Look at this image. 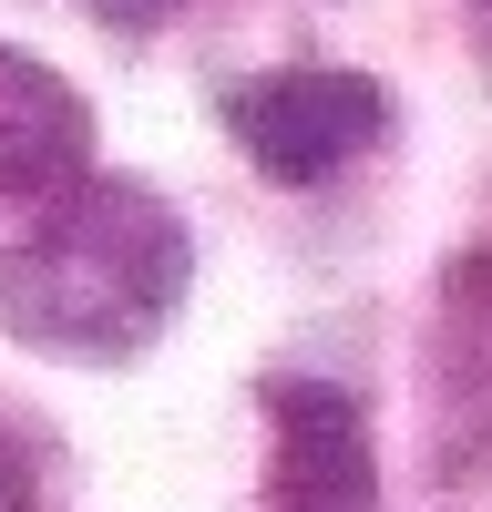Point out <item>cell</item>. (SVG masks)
Masks as SVG:
<instances>
[{
	"instance_id": "1",
	"label": "cell",
	"mask_w": 492,
	"mask_h": 512,
	"mask_svg": "<svg viewBox=\"0 0 492 512\" xmlns=\"http://www.w3.org/2000/svg\"><path fill=\"white\" fill-rule=\"evenodd\" d=\"M195 236L175 195L144 175H72L11 256H0V328L41 359L72 369H123L144 359L185 308Z\"/></svg>"
},
{
	"instance_id": "6",
	"label": "cell",
	"mask_w": 492,
	"mask_h": 512,
	"mask_svg": "<svg viewBox=\"0 0 492 512\" xmlns=\"http://www.w3.org/2000/svg\"><path fill=\"white\" fill-rule=\"evenodd\" d=\"M82 11H93L103 31H164V21H175V0H82Z\"/></svg>"
},
{
	"instance_id": "2",
	"label": "cell",
	"mask_w": 492,
	"mask_h": 512,
	"mask_svg": "<svg viewBox=\"0 0 492 512\" xmlns=\"http://www.w3.org/2000/svg\"><path fill=\"white\" fill-rule=\"evenodd\" d=\"M226 134L267 185H328L390 144V93L349 62H287L226 93Z\"/></svg>"
},
{
	"instance_id": "4",
	"label": "cell",
	"mask_w": 492,
	"mask_h": 512,
	"mask_svg": "<svg viewBox=\"0 0 492 512\" xmlns=\"http://www.w3.org/2000/svg\"><path fill=\"white\" fill-rule=\"evenodd\" d=\"M72 175H93V103H82L41 52L0 41V195L41 205Z\"/></svg>"
},
{
	"instance_id": "5",
	"label": "cell",
	"mask_w": 492,
	"mask_h": 512,
	"mask_svg": "<svg viewBox=\"0 0 492 512\" xmlns=\"http://www.w3.org/2000/svg\"><path fill=\"white\" fill-rule=\"evenodd\" d=\"M31 502H41V451L0 420V512H31Z\"/></svg>"
},
{
	"instance_id": "3",
	"label": "cell",
	"mask_w": 492,
	"mask_h": 512,
	"mask_svg": "<svg viewBox=\"0 0 492 512\" xmlns=\"http://www.w3.org/2000/svg\"><path fill=\"white\" fill-rule=\"evenodd\" d=\"M267 512H380L369 410L318 369L267 379Z\"/></svg>"
},
{
	"instance_id": "7",
	"label": "cell",
	"mask_w": 492,
	"mask_h": 512,
	"mask_svg": "<svg viewBox=\"0 0 492 512\" xmlns=\"http://www.w3.org/2000/svg\"><path fill=\"white\" fill-rule=\"evenodd\" d=\"M462 31H472V52H482V72H492V0H462Z\"/></svg>"
}]
</instances>
